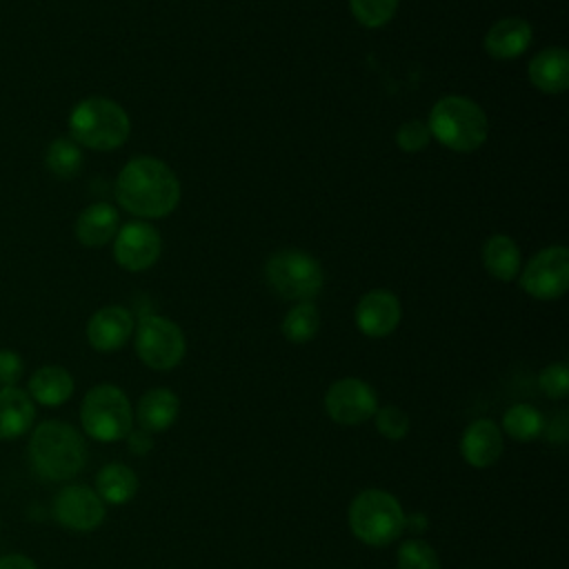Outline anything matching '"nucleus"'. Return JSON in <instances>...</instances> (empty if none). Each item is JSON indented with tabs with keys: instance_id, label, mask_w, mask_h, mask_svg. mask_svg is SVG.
<instances>
[{
	"instance_id": "1",
	"label": "nucleus",
	"mask_w": 569,
	"mask_h": 569,
	"mask_svg": "<svg viewBox=\"0 0 569 569\" xmlns=\"http://www.w3.org/2000/svg\"><path fill=\"white\" fill-rule=\"evenodd\" d=\"M116 202L140 220L164 218L180 204V180L176 171L153 156L131 158L116 178Z\"/></svg>"
},
{
	"instance_id": "2",
	"label": "nucleus",
	"mask_w": 569,
	"mask_h": 569,
	"mask_svg": "<svg viewBox=\"0 0 569 569\" xmlns=\"http://www.w3.org/2000/svg\"><path fill=\"white\" fill-rule=\"evenodd\" d=\"M427 127L431 138L456 153H471L487 142L489 120L485 109L460 93H447L431 107Z\"/></svg>"
},
{
	"instance_id": "3",
	"label": "nucleus",
	"mask_w": 569,
	"mask_h": 569,
	"mask_svg": "<svg viewBox=\"0 0 569 569\" xmlns=\"http://www.w3.org/2000/svg\"><path fill=\"white\" fill-rule=\"evenodd\" d=\"M29 460L40 478L71 480L87 462V445L71 425L47 420L31 433Z\"/></svg>"
},
{
	"instance_id": "4",
	"label": "nucleus",
	"mask_w": 569,
	"mask_h": 569,
	"mask_svg": "<svg viewBox=\"0 0 569 569\" xmlns=\"http://www.w3.org/2000/svg\"><path fill=\"white\" fill-rule=\"evenodd\" d=\"M131 120L124 107L104 96L80 100L69 113V138L93 151H113L127 142Z\"/></svg>"
},
{
	"instance_id": "5",
	"label": "nucleus",
	"mask_w": 569,
	"mask_h": 569,
	"mask_svg": "<svg viewBox=\"0 0 569 569\" xmlns=\"http://www.w3.org/2000/svg\"><path fill=\"white\" fill-rule=\"evenodd\" d=\"M349 529L369 547H387L402 533L405 511L389 491L365 489L349 505Z\"/></svg>"
},
{
	"instance_id": "6",
	"label": "nucleus",
	"mask_w": 569,
	"mask_h": 569,
	"mask_svg": "<svg viewBox=\"0 0 569 569\" xmlns=\"http://www.w3.org/2000/svg\"><path fill=\"white\" fill-rule=\"evenodd\" d=\"M264 280L284 300L313 302L325 284L320 262L302 249H280L264 262Z\"/></svg>"
},
{
	"instance_id": "7",
	"label": "nucleus",
	"mask_w": 569,
	"mask_h": 569,
	"mask_svg": "<svg viewBox=\"0 0 569 569\" xmlns=\"http://www.w3.org/2000/svg\"><path fill=\"white\" fill-rule=\"evenodd\" d=\"M80 422L89 438L98 442H116L129 436L133 409L124 391L116 385H96L80 405Z\"/></svg>"
},
{
	"instance_id": "8",
	"label": "nucleus",
	"mask_w": 569,
	"mask_h": 569,
	"mask_svg": "<svg viewBox=\"0 0 569 569\" xmlns=\"http://www.w3.org/2000/svg\"><path fill=\"white\" fill-rule=\"evenodd\" d=\"M133 331H136V338H133L136 353L149 369L169 371L182 362L187 351V340L182 329L173 320L164 316L147 313L140 318Z\"/></svg>"
},
{
	"instance_id": "9",
	"label": "nucleus",
	"mask_w": 569,
	"mask_h": 569,
	"mask_svg": "<svg viewBox=\"0 0 569 569\" xmlns=\"http://www.w3.org/2000/svg\"><path fill=\"white\" fill-rule=\"evenodd\" d=\"M520 287L536 300H558L569 287V249L562 244L540 249L518 273Z\"/></svg>"
},
{
	"instance_id": "10",
	"label": "nucleus",
	"mask_w": 569,
	"mask_h": 569,
	"mask_svg": "<svg viewBox=\"0 0 569 569\" xmlns=\"http://www.w3.org/2000/svg\"><path fill=\"white\" fill-rule=\"evenodd\" d=\"M325 409L333 422L342 427H356L373 418L378 409V396L373 387L360 378H340L327 389Z\"/></svg>"
},
{
	"instance_id": "11",
	"label": "nucleus",
	"mask_w": 569,
	"mask_h": 569,
	"mask_svg": "<svg viewBox=\"0 0 569 569\" xmlns=\"http://www.w3.org/2000/svg\"><path fill=\"white\" fill-rule=\"evenodd\" d=\"M113 242V258L124 271H144L153 267L162 253L158 229L144 220L120 224Z\"/></svg>"
},
{
	"instance_id": "12",
	"label": "nucleus",
	"mask_w": 569,
	"mask_h": 569,
	"mask_svg": "<svg viewBox=\"0 0 569 569\" xmlns=\"http://www.w3.org/2000/svg\"><path fill=\"white\" fill-rule=\"evenodd\" d=\"M53 518L71 531H93L104 520V502L84 485H67L53 498Z\"/></svg>"
},
{
	"instance_id": "13",
	"label": "nucleus",
	"mask_w": 569,
	"mask_h": 569,
	"mask_svg": "<svg viewBox=\"0 0 569 569\" xmlns=\"http://www.w3.org/2000/svg\"><path fill=\"white\" fill-rule=\"evenodd\" d=\"M402 318L400 300L389 289H371L367 291L353 311L356 327L367 338H385L396 331Z\"/></svg>"
},
{
	"instance_id": "14",
	"label": "nucleus",
	"mask_w": 569,
	"mask_h": 569,
	"mask_svg": "<svg viewBox=\"0 0 569 569\" xmlns=\"http://www.w3.org/2000/svg\"><path fill=\"white\" fill-rule=\"evenodd\" d=\"M133 333V316L120 305L98 309L87 322V340L96 351L111 353L124 347Z\"/></svg>"
},
{
	"instance_id": "15",
	"label": "nucleus",
	"mask_w": 569,
	"mask_h": 569,
	"mask_svg": "<svg viewBox=\"0 0 569 569\" xmlns=\"http://www.w3.org/2000/svg\"><path fill=\"white\" fill-rule=\"evenodd\" d=\"M531 38L533 29L525 18L507 16L487 29L482 47L493 60H513L529 49Z\"/></svg>"
},
{
	"instance_id": "16",
	"label": "nucleus",
	"mask_w": 569,
	"mask_h": 569,
	"mask_svg": "<svg viewBox=\"0 0 569 569\" xmlns=\"http://www.w3.org/2000/svg\"><path fill=\"white\" fill-rule=\"evenodd\" d=\"M460 453L467 465L476 469H487L498 462L502 456V431L491 418L473 420L462 438H460Z\"/></svg>"
},
{
	"instance_id": "17",
	"label": "nucleus",
	"mask_w": 569,
	"mask_h": 569,
	"mask_svg": "<svg viewBox=\"0 0 569 569\" xmlns=\"http://www.w3.org/2000/svg\"><path fill=\"white\" fill-rule=\"evenodd\" d=\"M529 82L549 96L565 93L569 87V53L562 47H547L538 51L527 67Z\"/></svg>"
},
{
	"instance_id": "18",
	"label": "nucleus",
	"mask_w": 569,
	"mask_h": 569,
	"mask_svg": "<svg viewBox=\"0 0 569 569\" xmlns=\"http://www.w3.org/2000/svg\"><path fill=\"white\" fill-rule=\"evenodd\" d=\"M120 229V213L109 202H93L84 207L73 224V233L80 244L98 249L109 244Z\"/></svg>"
},
{
	"instance_id": "19",
	"label": "nucleus",
	"mask_w": 569,
	"mask_h": 569,
	"mask_svg": "<svg viewBox=\"0 0 569 569\" xmlns=\"http://www.w3.org/2000/svg\"><path fill=\"white\" fill-rule=\"evenodd\" d=\"M180 413L178 396L167 387L149 389L136 405V422L147 433L167 431Z\"/></svg>"
},
{
	"instance_id": "20",
	"label": "nucleus",
	"mask_w": 569,
	"mask_h": 569,
	"mask_svg": "<svg viewBox=\"0 0 569 569\" xmlns=\"http://www.w3.org/2000/svg\"><path fill=\"white\" fill-rule=\"evenodd\" d=\"M36 407L27 391L18 387H0V440H13L33 425Z\"/></svg>"
},
{
	"instance_id": "21",
	"label": "nucleus",
	"mask_w": 569,
	"mask_h": 569,
	"mask_svg": "<svg viewBox=\"0 0 569 569\" xmlns=\"http://www.w3.org/2000/svg\"><path fill=\"white\" fill-rule=\"evenodd\" d=\"M482 264L500 282H511L520 273V249L507 233H491L482 244Z\"/></svg>"
},
{
	"instance_id": "22",
	"label": "nucleus",
	"mask_w": 569,
	"mask_h": 569,
	"mask_svg": "<svg viewBox=\"0 0 569 569\" xmlns=\"http://www.w3.org/2000/svg\"><path fill=\"white\" fill-rule=\"evenodd\" d=\"M73 393V378L64 367L44 365L36 369L29 378V396L31 400L44 407H58L67 402Z\"/></svg>"
},
{
	"instance_id": "23",
	"label": "nucleus",
	"mask_w": 569,
	"mask_h": 569,
	"mask_svg": "<svg viewBox=\"0 0 569 569\" xmlns=\"http://www.w3.org/2000/svg\"><path fill=\"white\" fill-rule=\"evenodd\" d=\"M138 491V476L122 462L104 465L96 476V493L107 505H124Z\"/></svg>"
},
{
	"instance_id": "24",
	"label": "nucleus",
	"mask_w": 569,
	"mask_h": 569,
	"mask_svg": "<svg viewBox=\"0 0 569 569\" xmlns=\"http://www.w3.org/2000/svg\"><path fill=\"white\" fill-rule=\"evenodd\" d=\"M82 164H84V153L76 140H71L69 136H60L49 142L44 151V167L49 169L51 176L60 180H71L82 171Z\"/></svg>"
},
{
	"instance_id": "25",
	"label": "nucleus",
	"mask_w": 569,
	"mask_h": 569,
	"mask_svg": "<svg viewBox=\"0 0 569 569\" xmlns=\"http://www.w3.org/2000/svg\"><path fill=\"white\" fill-rule=\"evenodd\" d=\"M545 429V416L533 405L527 402L509 407L502 416V431L516 442H531L540 438Z\"/></svg>"
},
{
	"instance_id": "26",
	"label": "nucleus",
	"mask_w": 569,
	"mask_h": 569,
	"mask_svg": "<svg viewBox=\"0 0 569 569\" xmlns=\"http://www.w3.org/2000/svg\"><path fill=\"white\" fill-rule=\"evenodd\" d=\"M320 327V313L313 302H296L282 318L280 331L293 345H305L316 338Z\"/></svg>"
},
{
	"instance_id": "27",
	"label": "nucleus",
	"mask_w": 569,
	"mask_h": 569,
	"mask_svg": "<svg viewBox=\"0 0 569 569\" xmlns=\"http://www.w3.org/2000/svg\"><path fill=\"white\" fill-rule=\"evenodd\" d=\"M400 0H349L351 16L367 29L385 27L398 11Z\"/></svg>"
},
{
	"instance_id": "28",
	"label": "nucleus",
	"mask_w": 569,
	"mask_h": 569,
	"mask_svg": "<svg viewBox=\"0 0 569 569\" xmlns=\"http://www.w3.org/2000/svg\"><path fill=\"white\" fill-rule=\"evenodd\" d=\"M398 569H440V558L431 545L411 538L398 549Z\"/></svg>"
},
{
	"instance_id": "29",
	"label": "nucleus",
	"mask_w": 569,
	"mask_h": 569,
	"mask_svg": "<svg viewBox=\"0 0 569 569\" xmlns=\"http://www.w3.org/2000/svg\"><path fill=\"white\" fill-rule=\"evenodd\" d=\"M373 420H376V429L387 440H402L409 433V416L396 405H387V407L376 409Z\"/></svg>"
},
{
	"instance_id": "30",
	"label": "nucleus",
	"mask_w": 569,
	"mask_h": 569,
	"mask_svg": "<svg viewBox=\"0 0 569 569\" xmlns=\"http://www.w3.org/2000/svg\"><path fill=\"white\" fill-rule=\"evenodd\" d=\"M431 140L429 127L425 120H405L398 129H396V144L405 151V153H418L422 151Z\"/></svg>"
},
{
	"instance_id": "31",
	"label": "nucleus",
	"mask_w": 569,
	"mask_h": 569,
	"mask_svg": "<svg viewBox=\"0 0 569 569\" xmlns=\"http://www.w3.org/2000/svg\"><path fill=\"white\" fill-rule=\"evenodd\" d=\"M538 387L547 398L560 400L569 393V369L565 362H553L547 365L540 373H538Z\"/></svg>"
},
{
	"instance_id": "32",
	"label": "nucleus",
	"mask_w": 569,
	"mask_h": 569,
	"mask_svg": "<svg viewBox=\"0 0 569 569\" xmlns=\"http://www.w3.org/2000/svg\"><path fill=\"white\" fill-rule=\"evenodd\" d=\"M24 373V360L13 349H0V387H16Z\"/></svg>"
},
{
	"instance_id": "33",
	"label": "nucleus",
	"mask_w": 569,
	"mask_h": 569,
	"mask_svg": "<svg viewBox=\"0 0 569 569\" xmlns=\"http://www.w3.org/2000/svg\"><path fill=\"white\" fill-rule=\"evenodd\" d=\"M0 569H38L36 562L22 553H9L0 558Z\"/></svg>"
},
{
	"instance_id": "34",
	"label": "nucleus",
	"mask_w": 569,
	"mask_h": 569,
	"mask_svg": "<svg viewBox=\"0 0 569 569\" xmlns=\"http://www.w3.org/2000/svg\"><path fill=\"white\" fill-rule=\"evenodd\" d=\"M129 442H131V451L133 453H147L151 449V438L147 431L138 429V431H129Z\"/></svg>"
}]
</instances>
